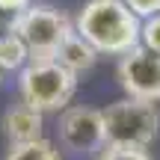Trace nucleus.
I'll return each mask as SVG.
<instances>
[{
  "mask_svg": "<svg viewBox=\"0 0 160 160\" xmlns=\"http://www.w3.org/2000/svg\"><path fill=\"white\" fill-rule=\"evenodd\" d=\"M74 30L107 57H125L139 45L142 18L125 0H86L74 18Z\"/></svg>",
  "mask_w": 160,
  "mask_h": 160,
  "instance_id": "f257e3e1",
  "label": "nucleus"
},
{
  "mask_svg": "<svg viewBox=\"0 0 160 160\" xmlns=\"http://www.w3.org/2000/svg\"><path fill=\"white\" fill-rule=\"evenodd\" d=\"M77 92V74L57 59H33L18 74V98L39 113H62Z\"/></svg>",
  "mask_w": 160,
  "mask_h": 160,
  "instance_id": "f03ea898",
  "label": "nucleus"
},
{
  "mask_svg": "<svg viewBox=\"0 0 160 160\" xmlns=\"http://www.w3.org/2000/svg\"><path fill=\"white\" fill-rule=\"evenodd\" d=\"M104 128H107V145L122 148H145L157 139L160 131V110L157 104L142 98H119L104 110Z\"/></svg>",
  "mask_w": 160,
  "mask_h": 160,
  "instance_id": "7ed1b4c3",
  "label": "nucleus"
},
{
  "mask_svg": "<svg viewBox=\"0 0 160 160\" xmlns=\"http://www.w3.org/2000/svg\"><path fill=\"white\" fill-rule=\"evenodd\" d=\"M6 30H12L15 36L24 39V45L30 51V62H33V59L57 57L59 45L74 33V21L53 6H30V9L12 15Z\"/></svg>",
  "mask_w": 160,
  "mask_h": 160,
  "instance_id": "20e7f679",
  "label": "nucleus"
},
{
  "mask_svg": "<svg viewBox=\"0 0 160 160\" xmlns=\"http://www.w3.org/2000/svg\"><path fill=\"white\" fill-rule=\"evenodd\" d=\"M57 137L59 145L71 154H98L107 148V128H104V110L68 104L57 113Z\"/></svg>",
  "mask_w": 160,
  "mask_h": 160,
  "instance_id": "39448f33",
  "label": "nucleus"
},
{
  "mask_svg": "<svg viewBox=\"0 0 160 160\" xmlns=\"http://www.w3.org/2000/svg\"><path fill=\"white\" fill-rule=\"evenodd\" d=\"M116 77L125 95L160 104V53L137 45L125 57H119Z\"/></svg>",
  "mask_w": 160,
  "mask_h": 160,
  "instance_id": "423d86ee",
  "label": "nucleus"
},
{
  "mask_svg": "<svg viewBox=\"0 0 160 160\" xmlns=\"http://www.w3.org/2000/svg\"><path fill=\"white\" fill-rule=\"evenodd\" d=\"M0 128H3V137L9 145H21V142H33V139L45 137V113L33 110L30 104H24L18 98V104L3 110V119H0Z\"/></svg>",
  "mask_w": 160,
  "mask_h": 160,
  "instance_id": "0eeeda50",
  "label": "nucleus"
},
{
  "mask_svg": "<svg viewBox=\"0 0 160 160\" xmlns=\"http://www.w3.org/2000/svg\"><path fill=\"white\" fill-rule=\"evenodd\" d=\"M98 57H101V53H98L95 48H92L89 42H86L83 36L74 30V33H71L68 39L59 45V51H57V57H53V59H57L59 65H65L71 74H77V77H80L83 71H89L92 65L98 62Z\"/></svg>",
  "mask_w": 160,
  "mask_h": 160,
  "instance_id": "6e6552de",
  "label": "nucleus"
},
{
  "mask_svg": "<svg viewBox=\"0 0 160 160\" xmlns=\"http://www.w3.org/2000/svg\"><path fill=\"white\" fill-rule=\"evenodd\" d=\"M27 62H30V51L21 36H15L12 30L0 33V71L3 74H12V71L21 74Z\"/></svg>",
  "mask_w": 160,
  "mask_h": 160,
  "instance_id": "1a4fd4ad",
  "label": "nucleus"
},
{
  "mask_svg": "<svg viewBox=\"0 0 160 160\" xmlns=\"http://www.w3.org/2000/svg\"><path fill=\"white\" fill-rule=\"evenodd\" d=\"M3 160H62L59 148L51 139H33V142H21V145H9Z\"/></svg>",
  "mask_w": 160,
  "mask_h": 160,
  "instance_id": "9d476101",
  "label": "nucleus"
},
{
  "mask_svg": "<svg viewBox=\"0 0 160 160\" xmlns=\"http://www.w3.org/2000/svg\"><path fill=\"white\" fill-rule=\"evenodd\" d=\"M139 45L148 51L160 53V12L151 18H142V30H139Z\"/></svg>",
  "mask_w": 160,
  "mask_h": 160,
  "instance_id": "9b49d317",
  "label": "nucleus"
},
{
  "mask_svg": "<svg viewBox=\"0 0 160 160\" xmlns=\"http://www.w3.org/2000/svg\"><path fill=\"white\" fill-rule=\"evenodd\" d=\"M98 160H151L145 148H122V145H107L98 151Z\"/></svg>",
  "mask_w": 160,
  "mask_h": 160,
  "instance_id": "f8f14e48",
  "label": "nucleus"
},
{
  "mask_svg": "<svg viewBox=\"0 0 160 160\" xmlns=\"http://www.w3.org/2000/svg\"><path fill=\"white\" fill-rule=\"evenodd\" d=\"M125 3L131 6L139 18H151V15L160 12V0H125Z\"/></svg>",
  "mask_w": 160,
  "mask_h": 160,
  "instance_id": "ddd939ff",
  "label": "nucleus"
},
{
  "mask_svg": "<svg viewBox=\"0 0 160 160\" xmlns=\"http://www.w3.org/2000/svg\"><path fill=\"white\" fill-rule=\"evenodd\" d=\"M33 6V0H0V12L3 15H18V12H24V9H30Z\"/></svg>",
  "mask_w": 160,
  "mask_h": 160,
  "instance_id": "4468645a",
  "label": "nucleus"
},
{
  "mask_svg": "<svg viewBox=\"0 0 160 160\" xmlns=\"http://www.w3.org/2000/svg\"><path fill=\"white\" fill-rule=\"evenodd\" d=\"M0 80H3V71H0Z\"/></svg>",
  "mask_w": 160,
  "mask_h": 160,
  "instance_id": "2eb2a0df",
  "label": "nucleus"
}]
</instances>
